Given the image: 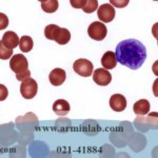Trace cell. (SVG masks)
<instances>
[{"label": "cell", "instance_id": "cell-1", "mask_svg": "<svg viewBox=\"0 0 158 158\" xmlns=\"http://www.w3.org/2000/svg\"><path fill=\"white\" fill-rule=\"evenodd\" d=\"M115 56L117 62L131 70H138L147 59V49L139 40L127 39L118 43Z\"/></svg>", "mask_w": 158, "mask_h": 158}, {"label": "cell", "instance_id": "cell-2", "mask_svg": "<svg viewBox=\"0 0 158 158\" xmlns=\"http://www.w3.org/2000/svg\"><path fill=\"white\" fill-rule=\"evenodd\" d=\"M38 92V85L36 80L33 78H27L21 82L20 85V93L22 97L25 99H33Z\"/></svg>", "mask_w": 158, "mask_h": 158}, {"label": "cell", "instance_id": "cell-3", "mask_svg": "<svg viewBox=\"0 0 158 158\" xmlns=\"http://www.w3.org/2000/svg\"><path fill=\"white\" fill-rule=\"evenodd\" d=\"M73 70L76 74L82 76V77H89V76L93 75L94 67L90 60L81 58V59H77L73 63Z\"/></svg>", "mask_w": 158, "mask_h": 158}, {"label": "cell", "instance_id": "cell-4", "mask_svg": "<svg viewBox=\"0 0 158 158\" xmlns=\"http://www.w3.org/2000/svg\"><path fill=\"white\" fill-rule=\"evenodd\" d=\"M106 27L101 21H95L92 22L88 29V34L92 39L97 40V41H101L106 37Z\"/></svg>", "mask_w": 158, "mask_h": 158}, {"label": "cell", "instance_id": "cell-5", "mask_svg": "<svg viewBox=\"0 0 158 158\" xmlns=\"http://www.w3.org/2000/svg\"><path fill=\"white\" fill-rule=\"evenodd\" d=\"M10 68L13 72L19 74L29 70V62H27V59L24 55L16 54L13 56L11 61H10Z\"/></svg>", "mask_w": 158, "mask_h": 158}, {"label": "cell", "instance_id": "cell-6", "mask_svg": "<svg viewBox=\"0 0 158 158\" xmlns=\"http://www.w3.org/2000/svg\"><path fill=\"white\" fill-rule=\"evenodd\" d=\"M97 15L99 20H101L102 23H108L115 18V9L110 3L102 4L101 6H99Z\"/></svg>", "mask_w": 158, "mask_h": 158}, {"label": "cell", "instance_id": "cell-7", "mask_svg": "<svg viewBox=\"0 0 158 158\" xmlns=\"http://www.w3.org/2000/svg\"><path fill=\"white\" fill-rule=\"evenodd\" d=\"M93 80L98 85L106 86L111 83L112 75L106 69H96L93 72Z\"/></svg>", "mask_w": 158, "mask_h": 158}, {"label": "cell", "instance_id": "cell-8", "mask_svg": "<svg viewBox=\"0 0 158 158\" xmlns=\"http://www.w3.org/2000/svg\"><path fill=\"white\" fill-rule=\"evenodd\" d=\"M19 37L17 36L16 33L12 32V31H7L4 33L1 39V44H3L9 50H14L15 48L19 47Z\"/></svg>", "mask_w": 158, "mask_h": 158}, {"label": "cell", "instance_id": "cell-9", "mask_svg": "<svg viewBox=\"0 0 158 158\" xmlns=\"http://www.w3.org/2000/svg\"><path fill=\"white\" fill-rule=\"evenodd\" d=\"M110 106L115 112H122L127 108V99L121 94H114L110 98Z\"/></svg>", "mask_w": 158, "mask_h": 158}, {"label": "cell", "instance_id": "cell-10", "mask_svg": "<svg viewBox=\"0 0 158 158\" xmlns=\"http://www.w3.org/2000/svg\"><path fill=\"white\" fill-rule=\"evenodd\" d=\"M65 77H67L65 71L62 70V69H59V68L54 69L49 75L51 85H54V86H59L62 85L65 80Z\"/></svg>", "mask_w": 158, "mask_h": 158}, {"label": "cell", "instance_id": "cell-11", "mask_svg": "<svg viewBox=\"0 0 158 158\" xmlns=\"http://www.w3.org/2000/svg\"><path fill=\"white\" fill-rule=\"evenodd\" d=\"M70 103L67 100H64V99H58L53 104V111L58 116H65L70 112Z\"/></svg>", "mask_w": 158, "mask_h": 158}, {"label": "cell", "instance_id": "cell-12", "mask_svg": "<svg viewBox=\"0 0 158 158\" xmlns=\"http://www.w3.org/2000/svg\"><path fill=\"white\" fill-rule=\"evenodd\" d=\"M101 64L106 70H112V69L115 68L117 64L115 53L112 52V51H108V52L104 53V55L101 58Z\"/></svg>", "mask_w": 158, "mask_h": 158}, {"label": "cell", "instance_id": "cell-13", "mask_svg": "<svg viewBox=\"0 0 158 158\" xmlns=\"http://www.w3.org/2000/svg\"><path fill=\"white\" fill-rule=\"evenodd\" d=\"M133 110L137 115H147L150 111V102L147 99H140L135 102Z\"/></svg>", "mask_w": 158, "mask_h": 158}, {"label": "cell", "instance_id": "cell-14", "mask_svg": "<svg viewBox=\"0 0 158 158\" xmlns=\"http://www.w3.org/2000/svg\"><path fill=\"white\" fill-rule=\"evenodd\" d=\"M40 3H41L42 10L45 13H54L59 6V2L57 0H41Z\"/></svg>", "mask_w": 158, "mask_h": 158}, {"label": "cell", "instance_id": "cell-15", "mask_svg": "<svg viewBox=\"0 0 158 158\" xmlns=\"http://www.w3.org/2000/svg\"><path fill=\"white\" fill-rule=\"evenodd\" d=\"M71 40V33L69 32V30L64 29V27H60V31L58 33L57 37H56L55 41L58 44H67V43Z\"/></svg>", "mask_w": 158, "mask_h": 158}, {"label": "cell", "instance_id": "cell-16", "mask_svg": "<svg viewBox=\"0 0 158 158\" xmlns=\"http://www.w3.org/2000/svg\"><path fill=\"white\" fill-rule=\"evenodd\" d=\"M60 31V27L56 24H49L45 27L44 29V35L45 38L49 40H55L56 37H57L58 33Z\"/></svg>", "mask_w": 158, "mask_h": 158}, {"label": "cell", "instance_id": "cell-17", "mask_svg": "<svg viewBox=\"0 0 158 158\" xmlns=\"http://www.w3.org/2000/svg\"><path fill=\"white\" fill-rule=\"evenodd\" d=\"M33 45H34V42H33V39L30 36H22L20 38L19 48L21 50V52L23 53L30 52L33 49Z\"/></svg>", "mask_w": 158, "mask_h": 158}, {"label": "cell", "instance_id": "cell-18", "mask_svg": "<svg viewBox=\"0 0 158 158\" xmlns=\"http://www.w3.org/2000/svg\"><path fill=\"white\" fill-rule=\"evenodd\" d=\"M98 7V1L97 0H86L85 6H83V12L86 14H91V13L95 12Z\"/></svg>", "mask_w": 158, "mask_h": 158}, {"label": "cell", "instance_id": "cell-19", "mask_svg": "<svg viewBox=\"0 0 158 158\" xmlns=\"http://www.w3.org/2000/svg\"><path fill=\"white\" fill-rule=\"evenodd\" d=\"M13 50H9L4 47L3 44L0 43V59L1 60H6L9 58L13 57Z\"/></svg>", "mask_w": 158, "mask_h": 158}, {"label": "cell", "instance_id": "cell-20", "mask_svg": "<svg viewBox=\"0 0 158 158\" xmlns=\"http://www.w3.org/2000/svg\"><path fill=\"white\" fill-rule=\"evenodd\" d=\"M70 3L75 9H83L86 3V0H70Z\"/></svg>", "mask_w": 158, "mask_h": 158}, {"label": "cell", "instance_id": "cell-21", "mask_svg": "<svg viewBox=\"0 0 158 158\" xmlns=\"http://www.w3.org/2000/svg\"><path fill=\"white\" fill-rule=\"evenodd\" d=\"M111 6H117V7H124L128 6L129 3V0H124V1H116V0H111L110 1Z\"/></svg>", "mask_w": 158, "mask_h": 158}, {"label": "cell", "instance_id": "cell-22", "mask_svg": "<svg viewBox=\"0 0 158 158\" xmlns=\"http://www.w3.org/2000/svg\"><path fill=\"white\" fill-rule=\"evenodd\" d=\"M31 76V72L30 70L25 71V72H22V73H19V74H16V79L19 81H23L24 79L29 78Z\"/></svg>", "mask_w": 158, "mask_h": 158}, {"label": "cell", "instance_id": "cell-23", "mask_svg": "<svg viewBox=\"0 0 158 158\" xmlns=\"http://www.w3.org/2000/svg\"><path fill=\"white\" fill-rule=\"evenodd\" d=\"M0 19H1V21H0V29L1 30L6 29V27H7V24H9L7 17L3 14V13H1V14H0Z\"/></svg>", "mask_w": 158, "mask_h": 158}, {"label": "cell", "instance_id": "cell-24", "mask_svg": "<svg viewBox=\"0 0 158 158\" xmlns=\"http://www.w3.org/2000/svg\"><path fill=\"white\" fill-rule=\"evenodd\" d=\"M7 96V90L3 85H0V100L3 101Z\"/></svg>", "mask_w": 158, "mask_h": 158}]
</instances>
